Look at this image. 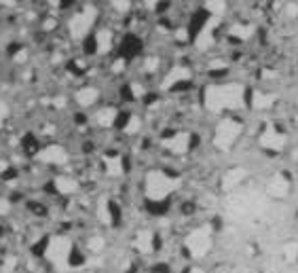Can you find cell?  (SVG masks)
Instances as JSON below:
<instances>
[{"label": "cell", "instance_id": "obj_27", "mask_svg": "<svg viewBox=\"0 0 298 273\" xmlns=\"http://www.w3.org/2000/svg\"><path fill=\"white\" fill-rule=\"evenodd\" d=\"M129 87H131V98H135V100H140V98L146 93V89L142 87V85H137V83H131Z\"/></svg>", "mask_w": 298, "mask_h": 273}, {"label": "cell", "instance_id": "obj_24", "mask_svg": "<svg viewBox=\"0 0 298 273\" xmlns=\"http://www.w3.org/2000/svg\"><path fill=\"white\" fill-rule=\"evenodd\" d=\"M112 7L118 11V13H127L131 9V0H112Z\"/></svg>", "mask_w": 298, "mask_h": 273}, {"label": "cell", "instance_id": "obj_30", "mask_svg": "<svg viewBox=\"0 0 298 273\" xmlns=\"http://www.w3.org/2000/svg\"><path fill=\"white\" fill-rule=\"evenodd\" d=\"M188 273H205L201 267H192V269H188Z\"/></svg>", "mask_w": 298, "mask_h": 273}, {"label": "cell", "instance_id": "obj_10", "mask_svg": "<svg viewBox=\"0 0 298 273\" xmlns=\"http://www.w3.org/2000/svg\"><path fill=\"white\" fill-rule=\"evenodd\" d=\"M260 144L269 150H282L286 144V138H284V133H279L275 127H267L260 133Z\"/></svg>", "mask_w": 298, "mask_h": 273}, {"label": "cell", "instance_id": "obj_6", "mask_svg": "<svg viewBox=\"0 0 298 273\" xmlns=\"http://www.w3.org/2000/svg\"><path fill=\"white\" fill-rule=\"evenodd\" d=\"M95 15H97L95 7H85L78 15H74L72 20L68 22V30H70V34H72L74 38H83V36H87V32L91 30V26H93V22H95Z\"/></svg>", "mask_w": 298, "mask_h": 273}, {"label": "cell", "instance_id": "obj_13", "mask_svg": "<svg viewBox=\"0 0 298 273\" xmlns=\"http://www.w3.org/2000/svg\"><path fill=\"white\" fill-rule=\"evenodd\" d=\"M118 121V110L114 106H104L102 110L95 112V123L104 129H108V127H114V123Z\"/></svg>", "mask_w": 298, "mask_h": 273}, {"label": "cell", "instance_id": "obj_29", "mask_svg": "<svg viewBox=\"0 0 298 273\" xmlns=\"http://www.w3.org/2000/svg\"><path fill=\"white\" fill-rule=\"evenodd\" d=\"M5 169H9V163L7 161H0V174H3Z\"/></svg>", "mask_w": 298, "mask_h": 273}, {"label": "cell", "instance_id": "obj_16", "mask_svg": "<svg viewBox=\"0 0 298 273\" xmlns=\"http://www.w3.org/2000/svg\"><path fill=\"white\" fill-rule=\"evenodd\" d=\"M190 76V72H188V68H173V70H169V74L165 76V81H163V85L161 87L163 89H169V87H176L178 83H182V81H186Z\"/></svg>", "mask_w": 298, "mask_h": 273}, {"label": "cell", "instance_id": "obj_8", "mask_svg": "<svg viewBox=\"0 0 298 273\" xmlns=\"http://www.w3.org/2000/svg\"><path fill=\"white\" fill-rule=\"evenodd\" d=\"M163 146H165L169 152H173V155H184V152L188 150V146H190V133L180 131V133H176V135H171V138L163 140Z\"/></svg>", "mask_w": 298, "mask_h": 273}, {"label": "cell", "instance_id": "obj_25", "mask_svg": "<svg viewBox=\"0 0 298 273\" xmlns=\"http://www.w3.org/2000/svg\"><path fill=\"white\" fill-rule=\"evenodd\" d=\"M11 210H13V206H11V201H9L7 197H0V218H5V216H9V214H11Z\"/></svg>", "mask_w": 298, "mask_h": 273}, {"label": "cell", "instance_id": "obj_12", "mask_svg": "<svg viewBox=\"0 0 298 273\" xmlns=\"http://www.w3.org/2000/svg\"><path fill=\"white\" fill-rule=\"evenodd\" d=\"M269 195L275 197V199H284L288 193H290V180L284 176V174H275L269 182Z\"/></svg>", "mask_w": 298, "mask_h": 273}, {"label": "cell", "instance_id": "obj_17", "mask_svg": "<svg viewBox=\"0 0 298 273\" xmlns=\"http://www.w3.org/2000/svg\"><path fill=\"white\" fill-rule=\"evenodd\" d=\"M102 163H104V169H106V174L108 176H121L123 174V157L121 155H106L102 159Z\"/></svg>", "mask_w": 298, "mask_h": 273}, {"label": "cell", "instance_id": "obj_19", "mask_svg": "<svg viewBox=\"0 0 298 273\" xmlns=\"http://www.w3.org/2000/svg\"><path fill=\"white\" fill-rule=\"evenodd\" d=\"M97 218L102 225H106V227L112 225V210H110V201L106 197H102L97 201Z\"/></svg>", "mask_w": 298, "mask_h": 273}, {"label": "cell", "instance_id": "obj_21", "mask_svg": "<svg viewBox=\"0 0 298 273\" xmlns=\"http://www.w3.org/2000/svg\"><path fill=\"white\" fill-rule=\"evenodd\" d=\"M104 248H106V242H104V237H100V235H93L87 240V250L91 254H102Z\"/></svg>", "mask_w": 298, "mask_h": 273}, {"label": "cell", "instance_id": "obj_1", "mask_svg": "<svg viewBox=\"0 0 298 273\" xmlns=\"http://www.w3.org/2000/svg\"><path fill=\"white\" fill-rule=\"evenodd\" d=\"M72 257H74V242L70 237L53 235L47 240L45 250H43V259L55 271L66 273L72 269Z\"/></svg>", "mask_w": 298, "mask_h": 273}, {"label": "cell", "instance_id": "obj_7", "mask_svg": "<svg viewBox=\"0 0 298 273\" xmlns=\"http://www.w3.org/2000/svg\"><path fill=\"white\" fill-rule=\"evenodd\" d=\"M36 159L47 165H66L68 163V150L62 144H49L36 152Z\"/></svg>", "mask_w": 298, "mask_h": 273}, {"label": "cell", "instance_id": "obj_15", "mask_svg": "<svg viewBox=\"0 0 298 273\" xmlns=\"http://www.w3.org/2000/svg\"><path fill=\"white\" fill-rule=\"evenodd\" d=\"M97 98H100V89H95V87H81V89L74 93L76 104H78V106H85V108L91 106V104H95Z\"/></svg>", "mask_w": 298, "mask_h": 273}, {"label": "cell", "instance_id": "obj_11", "mask_svg": "<svg viewBox=\"0 0 298 273\" xmlns=\"http://www.w3.org/2000/svg\"><path fill=\"white\" fill-rule=\"evenodd\" d=\"M53 186H55V191H57L59 195H74V193H78V189H81L78 180L72 178V176H68V174L55 176V178H53Z\"/></svg>", "mask_w": 298, "mask_h": 273}, {"label": "cell", "instance_id": "obj_22", "mask_svg": "<svg viewBox=\"0 0 298 273\" xmlns=\"http://www.w3.org/2000/svg\"><path fill=\"white\" fill-rule=\"evenodd\" d=\"M284 257H286L288 263H296L298 261V242L296 240H292V242H288L284 246Z\"/></svg>", "mask_w": 298, "mask_h": 273}, {"label": "cell", "instance_id": "obj_26", "mask_svg": "<svg viewBox=\"0 0 298 273\" xmlns=\"http://www.w3.org/2000/svg\"><path fill=\"white\" fill-rule=\"evenodd\" d=\"M9 114H11V108H9V104L7 102H3L0 100V125H3L7 119H9Z\"/></svg>", "mask_w": 298, "mask_h": 273}, {"label": "cell", "instance_id": "obj_28", "mask_svg": "<svg viewBox=\"0 0 298 273\" xmlns=\"http://www.w3.org/2000/svg\"><path fill=\"white\" fill-rule=\"evenodd\" d=\"M17 269V257H7L3 263V271H13Z\"/></svg>", "mask_w": 298, "mask_h": 273}, {"label": "cell", "instance_id": "obj_20", "mask_svg": "<svg viewBox=\"0 0 298 273\" xmlns=\"http://www.w3.org/2000/svg\"><path fill=\"white\" fill-rule=\"evenodd\" d=\"M273 100H275V95H271V93L254 91V93H252V106H254V108H269V106L273 104Z\"/></svg>", "mask_w": 298, "mask_h": 273}, {"label": "cell", "instance_id": "obj_14", "mask_svg": "<svg viewBox=\"0 0 298 273\" xmlns=\"http://www.w3.org/2000/svg\"><path fill=\"white\" fill-rule=\"evenodd\" d=\"M245 178V169L243 167H235V169H229L224 176H222V191H233L237 189V186L243 182Z\"/></svg>", "mask_w": 298, "mask_h": 273}, {"label": "cell", "instance_id": "obj_9", "mask_svg": "<svg viewBox=\"0 0 298 273\" xmlns=\"http://www.w3.org/2000/svg\"><path fill=\"white\" fill-rule=\"evenodd\" d=\"M133 248L137 254H150L154 250V233L150 229H140L133 237Z\"/></svg>", "mask_w": 298, "mask_h": 273}, {"label": "cell", "instance_id": "obj_3", "mask_svg": "<svg viewBox=\"0 0 298 273\" xmlns=\"http://www.w3.org/2000/svg\"><path fill=\"white\" fill-rule=\"evenodd\" d=\"M178 186H180V178L154 169V172H150L146 176V199L152 203H161L176 191Z\"/></svg>", "mask_w": 298, "mask_h": 273}, {"label": "cell", "instance_id": "obj_23", "mask_svg": "<svg viewBox=\"0 0 298 273\" xmlns=\"http://www.w3.org/2000/svg\"><path fill=\"white\" fill-rule=\"evenodd\" d=\"M140 127H142V121H140V116H129V121L123 125V133L133 135V133L140 131Z\"/></svg>", "mask_w": 298, "mask_h": 273}, {"label": "cell", "instance_id": "obj_4", "mask_svg": "<svg viewBox=\"0 0 298 273\" xmlns=\"http://www.w3.org/2000/svg\"><path fill=\"white\" fill-rule=\"evenodd\" d=\"M212 246H214V240H212V229L209 227H197L184 237V250L188 252L190 259L207 257Z\"/></svg>", "mask_w": 298, "mask_h": 273}, {"label": "cell", "instance_id": "obj_5", "mask_svg": "<svg viewBox=\"0 0 298 273\" xmlns=\"http://www.w3.org/2000/svg\"><path fill=\"white\" fill-rule=\"evenodd\" d=\"M241 129H243V125L239 121H235V119H224V121H220L218 127H216V135H214L216 148H220V150H231L233 144L239 138Z\"/></svg>", "mask_w": 298, "mask_h": 273}, {"label": "cell", "instance_id": "obj_18", "mask_svg": "<svg viewBox=\"0 0 298 273\" xmlns=\"http://www.w3.org/2000/svg\"><path fill=\"white\" fill-rule=\"evenodd\" d=\"M110 47H112V36H110V32H108V30H100L97 36H95V53L106 55L108 51H110Z\"/></svg>", "mask_w": 298, "mask_h": 273}, {"label": "cell", "instance_id": "obj_2", "mask_svg": "<svg viewBox=\"0 0 298 273\" xmlns=\"http://www.w3.org/2000/svg\"><path fill=\"white\" fill-rule=\"evenodd\" d=\"M207 110L220 112L224 108H239L243 104V87L241 85H222V87H207L203 93Z\"/></svg>", "mask_w": 298, "mask_h": 273}, {"label": "cell", "instance_id": "obj_31", "mask_svg": "<svg viewBox=\"0 0 298 273\" xmlns=\"http://www.w3.org/2000/svg\"><path fill=\"white\" fill-rule=\"evenodd\" d=\"M150 273H154V271H150Z\"/></svg>", "mask_w": 298, "mask_h": 273}]
</instances>
